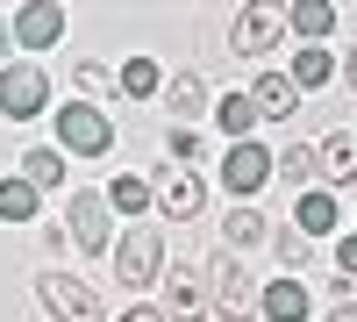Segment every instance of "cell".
<instances>
[{
	"label": "cell",
	"instance_id": "5",
	"mask_svg": "<svg viewBox=\"0 0 357 322\" xmlns=\"http://www.w3.org/2000/svg\"><path fill=\"white\" fill-rule=\"evenodd\" d=\"M250 294H257V286H250V272L222 251V258H215V272H207V308H215V315H229V322H250V315H257V301H250Z\"/></svg>",
	"mask_w": 357,
	"mask_h": 322
},
{
	"label": "cell",
	"instance_id": "15",
	"mask_svg": "<svg viewBox=\"0 0 357 322\" xmlns=\"http://www.w3.org/2000/svg\"><path fill=\"white\" fill-rule=\"evenodd\" d=\"M264 122V115L250 108V94H222L215 101V129H222V151H229V143H250V129Z\"/></svg>",
	"mask_w": 357,
	"mask_h": 322
},
{
	"label": "cell",
	"instance_id": "2",
	"mask_svg": "<svg viewBox=\"0 0 357 322\" xmlns=\"http://www.w3.org/2000/svg\"><path fill=\"white\" fill-rule=\"evenodd\" d=\"M65 237H72L79 251H93V258H107V251H114V208H107V193L79 186V193L65 200Z\"/></svg>",
	"mask_w": 357,
	"mask_h": 322
},
{
	"label": "cell",
	"instance_id": "12",
	"mask_svg": "<svg viewBox=\"0 0 357 322\" xmlns=\"http://www.w3.org/2000/svg\"><path fill=\"white\" fill-rule=\"evenodd\" d=\"M257 315H264V322H314V294H307L301 279H286V272H279L272 286H264Z\"/></svg>",
	"mask_w": 357,
	"mask_h": 322
},
{
	"label": "cell",
	"instance_id": "23",
	"mask_svg": "<svg viewBox=\"0 0 357 322\" xmlns=\"http://www.w3.org/2000/svg\"><path fill=\"white\" fill-rule=\"evenodd\" d=\"M222 237H229L222 251H250V244H272V229H264V215H257V208H236V215L222 222Z\"/></svg>",
	"mask_w": 357,
	"mask_h": 322
},
{
	"label": "cell",
	"instance_id": "27",
	"mask_svg": "<svg viewBox=\"0 0 357 322\" xmlns=\"http://www.w3.org/2000/svg\"><path fill=\"white\" fill-rule=\"evenodd\" d=\"M79 72V86H86V94H114V72L100 65V57H86V65H72Z\"/></svg>",
	"mask_w": 357,
	"mask_h": 322
},
{
	"label": "cell",
	"instance_id": "16",
	"mask_svg": "<svg viewBox=\"0 0 357 322\" xmlns=\"http://www.w3.org/2000/svg\"><path fill=\"white\" fill-rule=\"evenodd\" d=\"M22 180L36 186V193H57V186L72 180V165H65V151H57V143H36V151L22 158Z\"/></svg>",
	"mask_w": 357,
	"mask_h": 322
},
{
	"label": "cell",
	"instance_id": "9",
	"mask_svg": "<svg viewBox=\"0 0 357 322\" xmlns=\"http://www.w3.org/2000/svg\"><path fill=\"white\" fill-rule=\"evenodd\" d=\"M8 29H15V50H57L65 43V8L57 0H29Z\"/></svg>",
	"mask_w": 357,
	"mask_h": 322
},
{
	"label": "cell",
	"instance_id": "31",
	"mask_svg": "<svg viewBox=\"0 0 357 322\" xmlns=\"http://www.w3.org/2000/svg\"><path fill=\"white\" fill-rule=\"evenodd\" d=\"M343 79H350V94H357V43L343 50Z\"/></svg>",
	"mask_w": 357,
	"mask_h": 322
},
{
	"label": "cell",
	"instance_id": "11",
	"mask_svg": "<svg viewBox=\"0 0 357 322\" xmlns=\"http://www.w3.org/2000/svg\"><path fill=\"white\" fill-rule=\"evenodd\" d=\"M250 108L264 115V122H293V108H301V86H293L279 65H264L257 86H250Z\"/></svg>",
	"mask_w": 357,
	"mask_h": 322
},
{
	"label": "cell",
	"instance_id": "30",
	"mask_svg": "<svg viewBox=\"0 0 357 322\" xmlns=\"http://www.w3.org/2000/svg\"><path fill=\"white\" fill-rule=\"evenodd\" d=\"M0 65H15V29L0 22Z\"/></svg>",
	"mask_w": 357,
	"mask_h": 322
},
{
	"label": "cell",
	"instance_id": "26",
	"mask_svg": "<svg viewBox=\"0 0 357 322\" xmlns=\"http://www.w3.org/2000/svg\"><path fill=\"white\" fill-rule=\"evenodd\" d=\"M165 158L193 165V158H200V129H165Z\"/></svg>",
	"mask_w": 357,
	"mask_h": 322
},
{
	"label": "cell",
	"instance_id": "21",
	"mask_svg": "<svg viewBox=\"0 0 357 322\" xmlns=\"http://www.w3.org/2000/svg\"><path fill=\"white\" fill-rule=\"evenodd\" d=\"M36 208H43V193L29 180H0V222H36Z\"/></svg>",
	"mask_w": 357,
	"mask_h": 322
},
{
	"label": "cell",
	"instance_id": "29",
	"mask_svg": "<svg viewBox=\"0 0 357 322\" xmlns=\"http://www.w3.org/2000/svg\"><path fill=\"white\" fill-rule=\"evenodd\" d=\"M336 279H357V237H336Z\"/></svg>",
	"mask_w": 357,
	"mask_h": 322
},
{
	"label": "cell",
	"instance_id": "20",
	"mask_svg": "<svg viewBox=\"0 0 357 322\" xmlns=\"http://www.w3.org/2000/svg\"><path fill=\"white\" fill-rule=\"evenodd\" d=\"M107 208L136 222V215H151V208H158V193H151V186H143V180H129V172H122V180H114V186H107Z\"/></svg>",
	"mask_w": 357,
	"mask_h": 322
},
{
	"label": "cell",
	"instance_id": "25",
	"mask_svg": "<svg viewBox=\"0 0 357 322\" xmlns=\"http://www.w3.org/2000/svg\"><path fill=\"white\" fill-rule=\"evenodd\" d=\"M314 158L329 165V180H336V186H350V180H357V143H343V136H329V143H321Z\"/></svg>",
	"mask_w": 357,
	"mask_h": 322
},
{
	"label": "cell",
	"instance_id": "10",
	"mask_svg": "<svg viewBox=\"0 0 357 322\" xmlns=\"http://www.w3.org/2000/svg\"><path fill=\"white\" fill-rule=\"evenodd\" d=\"M151 193H158V208H165L172 222H193V215L207 208V186H200V172H193V165L158 172V186H151Z\"/></svg>",
	"mask_w": 357,
	"mask_h": 322
},
{
	"label": "cell",
	"instance_id": "8",
	"mask_svg": "<svg viewBox=\"0 0 357 322\" xmlns=\"http://www.w3.org/2000/svg\"><path fill=\"white\" fill-rule=\"evenodd\" d=\"M272 158H279V151H264L257 136H250V143H229V151H222V186H229V193L272 186Z\"/></svg>",
	"mask_w": 357,
	"mask_h": 322
},
{
	"label": "cell",
	"instance_id": "32",
	"mask_svg": "<svg viewBox=\"0 0 357 322\" xmlns=\"http://www.w3.org/2000/svg\"><path fill=\"white\" fill-rule=\"evenodd\" d=\"M122 322H165V315H158V308H151V301H143V308H129V315H122Z\"/></svg>",
	"mask_w": 357,
	"mask_h": 322
},
{
	"label": "cell",
	"instance_id": "19",
	"mask_svg": "<svg viewBox=\"0 0 357 322\" xmlns=\"http://www.w3.org/2000/svg\"><path fill=\"white\" fill-rule=\"evenodd\" d=\"M336 29V8L329 0H301V8H286V36H301V43H321Z\"/></svg>",
	"mask_w": 357,
	"mask_h": 322
},
{
	"label": "cell",
	"instance_id": "6",
	"mask_svg": "<svg viewBox=\"0 0 357 322\" xmlns=\"http://www.w3.org/2000/svg\"><path fill=\"white\" fill-rule=\"evenodd\" d=\"M36 294H43V308H50L57 322H100V294H93L86 279H72V272H43Z\"/></svg>",
	"mask_w": 357,
	"mask_h": 322
},
{
	"label": "cell",
	"instance_id": "22",
	"mask_svg": "<svg viewBox=\"0 0 357 322\" xmlns=\"http://www.w3.org/2000/svg\"><path fill=\"white\" fill-rule=\"evenodd\" d=\"M314 165H321V158H314V143H286V151L272 158V180H286V186H307V180H314Z\"/></svg>",
	"mask_w": 357,
	"mask_h": 322
},
{
	"label": "cell",
	"instance_id": "33",
	"mask_svg": "<svg viewBox=\"0 0 357 322\" xmlns=\"http://www.w3.org/2000/svg\"><path fill=\"white\" fill-rule=\"evenodd\" d=\"M321 322H357V308H350V301H336V308L321 315Z\"/></svg>",
	"mask_w": 357,
	"mask_h": 322
},
{
	"label": "cell",
	"instance_id": "14",
	"mask_svg": "<svg viewBox=\"0 0 357 322\" xmlns=\"http://www.w3.org/2000/svg\"><path fill=\"white\" fill-rule=\"evenodd\" d=\"M293 229H301V237H329V229H343V200L329 186H307L301 208H293Z\"/></svg>",
	"mask_w": 357,
	"mask_h": 322
},
{
	"label": "cell",
	"instance_id": "18",
	"mask_svg": "<svg viewBox=\"0 0 357 322\" xmlns=\"http://www.w3.org/2000/svg\"><path fill=\"white\" fill-rule=\"evenodd\" d=\"M286 79L301 86V94H314V86H329V79H336V57L321 50V43H301V50H293V65H286Z\"/></svg>",
	"mask_w": 357,
	"mask_h": 322
},
{
	"label": "cell",
	"instance_id": "1",
	"mask_svg": "<svg viewBox=\"0 0 357 322\" xmlns=\"http://www.w3.org/2000/svg\"><path fill=\"white\" fill-rule=\"evenodd\" d=\"M57 151L65 158H107L114 151V122L93 101H65L57 108Z\"/></svg>",
	"mask_w": 357,
	"mask_h": 322
},
{
	"label": "cell",
	"instance_id": "17",
	"mask_svg": "<svg viewBox=\"0 0 357 322\" xmlns=\"http://www.w3.org/2000/svg\"><path fill=\"white\" fill-rule=\"evenodd\" d=\"M165 101H172V129H193V122H200V108H207V86H200V72H172Z\"/></svg>",
	"mask_w": 357,
	"mask_h": 322
},
{
	"label": "cell",
	"instance_id": "24",
	"mask_svg": "<svg viewBox=\"0 0 357 322\" xmlns=\"http://www.w3.org/2000/svg\"><path fill=\"white\" fill-rule=\"evenodd\" d=\"M122 94H129V101H151V94H165L158 57H129V65H122Z\"/></svg>",
	"mask_w": 357,
	"mask_h": 322
},
{
	"label": "cell",
	"instance_id": "7",
	"mask_svg": "<svg viewBox=\"0 0 357 322\" xmlns=\"http://www.w3.org/2000/svg\"><path fill=\"white\" fill-rule=\"evenodd\" d=\"M272 43H286V8H243L229 22V50L236 57H264Z\"/></svg>",
	"mask_w": 357,
	"mask_h": 322
},
{
	"label": "cell",
	"instance_id": "4",
	"mask_svg": "<svg viewBox=\"0 0 357 322\" xmlns=\"http://www.w3.org/2000/svg\"><path fill=\"white\" fill-rule=\"evenodd\" d=\"M50 108V72L43 65H0V115L8 122H36Z\"/></svg>",
	"mask_w": 357,
	"mask_h": 322
},
{
	"label": "cell",
	"instance_id": "28",
	"mask_svg": "<svg viewBox=\"0 0 357 322\" xmlns=\"http://www.w3.org/2000/svg\"><path fill=\"white\" fill-rule=\"evenodd\" d=\"M272 244H279V265H286V279L307 265V237H301V229H293V237H272Z\"/></svg>",
	"mask_w": 357,
	"mask_h": 322
},
{
	"label": "cell",
	"instance_id": "13",
	"mask_svg": "<svg viewBox=\"0 0 357 322\" xmlns=\"http://www.w3.org/2000/svg\"><path fill=\"white\" fill-rule=\"evenodd\" d=\"M165 322H207L215 308H207V286L193 279V272H178L172 265V279H165V308H158Z\"/></svg>",
	"mask_w": 357,
	"mask_h": 322
},
{
	"label": "cell",
	"instance_id": "3",
	"mask_svg": "<svg viewBox=\"0 0 357 322\" xmlns=\"http://www.w3.org/2000/svg\"><path fill=\"white\" fill-rule=\"evenodd\" d=\"M165 272V237H158V229H122V237H114V279H122L129 286V294H143V286H151Z\"/></svg>",
	"mask_w": 357,
	"mask_h": 322
}]
</instances>
